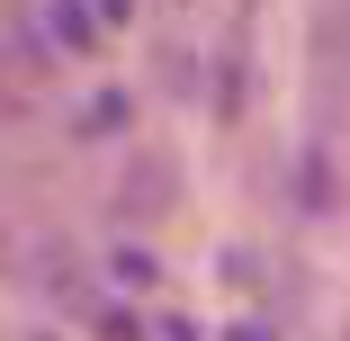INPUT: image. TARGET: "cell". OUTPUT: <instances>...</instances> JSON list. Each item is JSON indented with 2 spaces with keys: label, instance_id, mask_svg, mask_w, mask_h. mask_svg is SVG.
<instances>
[{
  "label": "cell",
  "instance_id": "3957f363",
  "mask_svg": "<svg viewBox=\"0 0 350 341\" xmlns=\"http://www.w3.org/2000/svg\"><path fill=\"white\" fill-rule=\"evenodd\" d=\"M117 279H126V288H153L162 260H153V251H117Z\"/></svg>",
  "mask_w": 350,
  "mask_h": 341
},
{
  "label": "cell",
  "instance_id": "6da1fadb",
  "mask_svg": "<svg viewBox=\"0 0 350 341\" xmlns=\"http://www.w3.org/2000/svg\"><path fill=\"white\" fill-rule=\"evenodd\" d=\"M126 207H135V216H162V207H171V162H162V153H144V162H135Z\"/></svg>",
  "mask_w": 350,
  "mask_h": 341
},
{
  "label": "cell",
  "instance_id": "7a4b0ae2",
  "mask_svg": "<svg viewBox=\"0 0 350 341\" xmlns=\"http://www.w3.org/2000/svg\"><path fill=\"white\" fill-rule=\"evenodd\" d=\"M126 117H135V108H126V90H99V99L81 108V135H117Z\"/></svg>",
  "mask_w": 350,
  "mask_h": 341
}]
</instances>
